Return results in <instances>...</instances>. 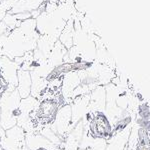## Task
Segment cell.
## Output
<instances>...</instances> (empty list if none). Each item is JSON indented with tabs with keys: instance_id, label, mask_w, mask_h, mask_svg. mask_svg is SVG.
I'll list each match as a JSON object with an SVG mask.
<instances>
[{
	"instance_id": "obj_4",
	"label": "cell",
	"mask_w": 150,
	"mask_h": 150,
	"mask_svg": "<svg viewBox=\"0 0 150 150\" xmlns=\"http://www.w3.org/2000/svg\"><path fill=\"white\" fill-rule=\"evenodd\" d=\"M19 70V65L10 58L4 56L0 58V71L3 76L4 80L8 84V90L13 91L17 88L18 77L17 72Z\"/></svg>"
},
{
	"instance_id": "obj_5",
	"label": "cell",
	"mask_w": 150,
	"mask_h": 150,
	"mask_svg": "<svg viewBox=\"0 0 150 150\" xmlns=\"http://www.w3.org/2000/svg\"><path fill=\"white\" fill-rule=\"evenodd\" d=\"M18 77V84H17V91L20 95V98H27L31 91V75L28 70H23L19 68L17 72Z\"/></svg>"
},
{
	"instance_id": "obj_10",
	"label": "cell",
	"mask_w": 150,
	"mask_h": 150,
	"mask_svg": "<svg viewBox=\"0 0 150 150\" xmlns=\"http://www.w3.org/2000/svg\"><path fill=\"white\" fill-rule=\"evenodd\" d=\"M18 0H2L0 2V12L8 13L13 8V6L15 5V3Z\"/></svg>"
},
{
	"instance_id": "obj_1",
	"label": "cell",
	"mask_w": 150,
	"mask_h": 150,
	"mask_svg": "<svg viewBox=\"0 0 150 150\" xmlns=\"http://www.w3.org/2000/svg\"><path fill=\"white\" fill-rule=\"evenodd\" d=\"M53 89L43 91L39 100H37L34 108L30 113V118L33 124L47 126L54 122L58 111L63 104L61 94Z\"/></svg>"
},
{
	"instance_id": "obj_15",
	"label": "cell",
	"mask_w": 150,
	"mask_h": 150,
	"mask_svg": "<svg viewBox=\"0 0 150 150\" xmlns=\"http://www.w3.org/2000/svg\"><path fill=\"white\" fill-rule=\"evenodd\" d=\"M42 1H44V2H46V1H48V0H42Z\"/></svg>"
},
{
	"instance_id": "obj_8",
	"label": "cell",
	"mask_w": 150,
	"mask_h": 150,
	"mask_svg": "<svg viewBox=\"0 0 150 150\" xmlns=\"http://www.w3.org/2000/svg\"><path fill=\"white\" fill-rule=\"evenodd\" d=\"M72 23V19H69L67 21L66 25L63 29V31L60 34V42L63 45H65V47L70 48L72 45V37H73V25H71Z\"/></svg>"
},
{
	"instance_id": "obj_11",
	"label": "cell",
	"mask_w": 150,
	"mask_h": 150,
	"mask_svg": "<svg viewBox=\"0 0 150 150\" xmlns=\"http://www.w3.org/2000/svg\"><path fill=\"white\" fill-rule=\"evenodd\" d=\"M7 90H8V84L4 80L3 76H2V74H1V71H0V100L2 99L4 93H5Z\"/></svg>"
},
{
	"instance_id": "obj_13",
	"label": "cell",
	"mask_w": 150,
	"mask_h": 150,
	"mask_svg": "<svg viewBox=\"0 0 150 150\" xmlns=\"http://www.w3.org/2000/svg\"><path fill=\"white\" fill-rule=\"evenodd\" d=\"M33 150H47L45 147H39V148H36V149H33Z\"/></svg>"
},
{
	"instance_id": "obj_3",
	"label": "cell",
	"mask_w": 150,
	"mask_h": 150,
	"mask_svg": "<svg viewBox=\"0 0 150 150\" xmlns=\"http://www.w3.org/2000/svg\"><path fill=\"white\" fill-rule=\"evenodd\" d=\"M89 132L94 139H107L111 135L109 120L100 111L92 114L89 121Z\"/></svg>"
},
{
	"instance_id": "obj_14",
	"label": "cell",
	"mask_w": 150,
	"mask_h": 150,
	"mask_svg": "<svg viewBox=\"0 0 150 150\" xmlns=\"http://www.w3.org/2000/svg\"><path fill=\"white\" fill-rule=\"evenodd\" d=\"M0 150H6L5 148H4L3 146H2V145H0Z\"/></svg>"
},
{
	"instance_id": "obj_6",
	"label": "cell",
	"mask_w": 150,
	"mask_h": 150,
	"mask_svg": "<svg viewBox=\"0 0 150 150\" xmlns=\"http://www.w3.org/2000/svg\"><path fill=\"white\" fill-rule=\"evenodd\" d=\"M70 121H71V109L68 105L62 106L58 111L56 118L53 122L55 126V131L59 133L65 132Z\"/></svg>"
},
{
	"instance_id": "obj_7",
	"label": "cell",
	"mask_w": 150,
	"mask_h": 150,
	"mask_svg": "<svg viewBox=\"0 0 150 150\" xmlns=\"http://www.w3.org/2000/svg\"><path fill=\"white\" fill-rule=\"evenodd\" d=\"M44 3L42 0H18L8 13L18 14L24 12H32L37 10L39 7Z\"/></svg>"
},
{
	"instance_id": "obj_16",
	"label": "cell",
	"mask_w": 150,
	"mask_h": 150,
	"mask_svg": "<svg viewBox=\"0 0 150 150\" xmlns=\"http://www.w3.org/2000/svg\"><path fill=\"white\" fill-rule=\"evenodd\" d=\"M1 1H2V0H0V2H1Z\"/></svg>"
},
{
	"instance_id": "obj_12",
	"label": "cell",
	"mask_w": 150,
	"mask_h": 150,
	"mask_svg": "<svg viewBox=\"0 0 150 150\" xmlns=\"http://www.w3.org/2000/svg\"><path fill=\"white\" fill-rule=\"evenodd\" d=\"M137 150H150V144L148 141H142V143L139 144Z\"/></svg>"
},
{
	"instance_id": "obj_9",
	"label": "cell",
	"mask_w": 150,
	"mask_h": 150,
	"mask_svg": "<svg viewBox=\"0 0 150 150\" xmlns=\"http://www.w3.org/2000/svg\"><path fill=\"white\" fill-rule=\"evenodd\" d=\"M123 146H124V140L121 135H118L115 138H113L106 150H123Z\"/></svg>"
},
{
	"instance_id": "obj_2",
	"label": "cell",
	"mask_w": 150,
	"mask_h": 150,
	"mask_svg": "<svg viewBox=\"0 0 150 150\" xmlns=\"http://www.w3.org/2000/svg\"><path fill=\"white\" fill-rule=\"evenodd\" d=\"M0 102V125L3 129L8 130L15 126L19 117L20 95L17 89L7 90Z\"/></svg>"
}]
</instances>
